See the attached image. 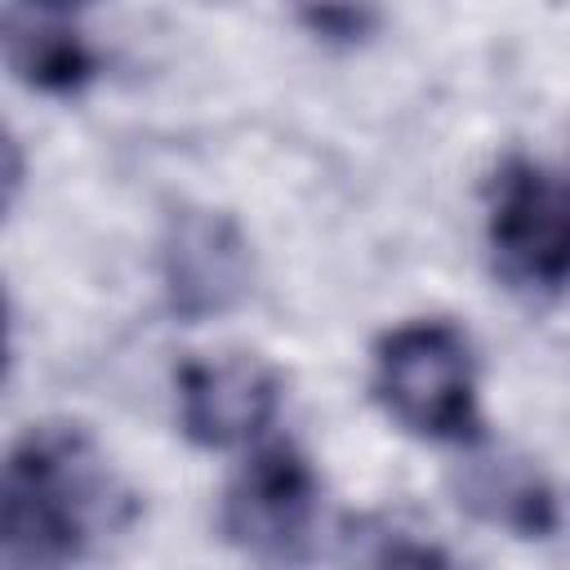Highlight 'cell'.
Wrapping results in <instances>:
<instances>
[{
    "label": "cell",
    "mask_w": 570,
    "mask_h": 570,
    "mask_svg": "<svg viewBox=\"0 0 570 570\" xmlns=\"http://www.w3.org/2000/svg\"><path fill=\"white\" fill-rule=\"evenodd\" d=\"M160 281L174 316L183 321L232 312L254 281L240 227L214 209H178L160 240Z\"/></svg>",
    "instance_id": "obj_5"
},
{
    "label": "cell",
    "mask_w": 570,
    "mask_h": 570,
    "mask_svg": "<svg viewBox=\"0 0 570 570\" xmlns=\"http://www.w3.org/2000/svg\"><path fill=\"white\" fill-rule=\"evenodd\" d=\"M490 245L512 281L566 285L570 281V183L512 160L494 183Z\"/></svg>",
    "instance_id": "obj_4"
},
{
    "label": "cell",
    "mask_w": 570,
    "mask_h": 570,
    "mask_svg": "<svg viewBox=\"0 0 570 570\" xmlns=\"http://www.w3.org/2000/svg\"><path fill=\"white\" fill-rule=\"evenodd\" d=\"M31 4H40V9H67V4H80V0H31Z\"/></svg>",
    "instance_id": "obj_10"
},
{
    "label": "cell",
    "mask_w": 570,
    "mask_h": 570,
    "mask_svg": "<svg viewBox=\"0 0 570 570\" xmlns=\"http://www.w3.org/2000/svg\"><path fill=\"white\" fill-rule=\"evenodd\" d=\"M289 9L325 40H361L370 31V0H289Z\"/></svg>",
    "instance_id": "obj_9"
},
{
    "label": "cell",
    "mask_w": 570,
    "mask_h": 570,
    "mask_svg": "<svg viewBox=\"0 0 570 570\" xmlns=\"http://www.w3.org/2000/svg\"><path fill=\"white\" fill-rule=\"evenodd\" d=\"M276 379L249 356L200 361L178 374V419L196 445L232 450L254 441L276 414Z\"/></svg>",
    "instance_id": "obj_6"
},
{
    "label": "cell",
    "mask_w": 570,
    "mask_h": 570,
    "mask_svg": "<svg viewBox=\"0 0 570 570\" xmlns=\"http://www.w3.org/2000/svg\"><path fill=\"white\" fill-rule=\"evenodd\" d=\"M111 517V476L85 436L40 428L18 441L0 494L4 566H67Z\"/></svg>",
    "instance_id": "obj_1"
},
{
    "label": "cell",
    "mask_w": 570,
    "mask_h": 570,
    "mask_svg": "<svg viewBox=\"0 0 570 570\" xmlns=\"http://www.w3.org/2000/svg\"><path fill=\"white\" fill-rule=\"evenodd\" d=\"M459 503L525 539L548 534L557 521L548 485L525 463H508V459H476L459 481Z\"/></svg>",
    "instance_id": "obj_7"
},
{
    "label": "cell",
    "mask_w": 570,
    "mask_h": 570,
    "mask_svg": "<svg viewBox=\"0 0 570 570\" xmlns=\"http://www.w3.org/2000/svg\"><path fill=\"white\" fill-rule=\"evenodd\" d=\"M374 392L383 410L432 441H463L476 432L472 356L454 325L414 321L392 330L374 356Z\"/></svg>",
    "instance_id": "obj_2"
},
{
    "label": "cell",
    "mask_w": 570,
    "mask_h": 570,
    "mask_svg": "<svg viewBox=\"0 0 570 570\" xmlns=\"http://www.w3.org/2000/svg\"><path fill=\"white\" fill-rule=\"evenodd\" d=\"M4 53H9V67L27 85H40V89H71L89 71V58L76 36H67L58 27H36V18L22 22L18 13H9Z\"/></svg>",
    "instance_id": "obj_8"
},
{
    "label": "cell",
    "mask_w": 570,
    "mask_h": 570,
    "mask_svg": "<svg viewBox=\"0 0 570 570\" xmlns=\"http://www.w3.org/2000/svg\"><path fill=\"white\" fill-rule=\"evenodd\" d=\"M316 517V476L285 450H258L223 499V534L258 561H294L307 548Z\"/></svg>",
    "instance_id": "obj_3"
}]
</instances>
